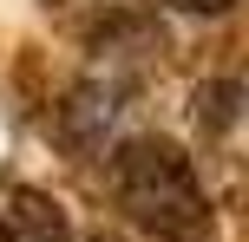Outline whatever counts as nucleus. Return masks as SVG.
<instances>
[{"mask_svg":"<svg viewBox=\"0 0 249 242\" xmlns=\"http://www.w3.org/2000/svg\"><path fill=\"white\" fill-rule=\"evenodd\" d=\"M112 196L158 242H203L210 236V196H203L184 144H171V138H124L112 151Z\"/></svg>","mask_w":249,"mask_h":242,"instance_id":"1","label":"nucleus"},{"mask_svg":"<svg viewBox=\"0 0 249 242\" xmlns=\"http://www.w3.org/2000/svg\"><path fill=\"white\" fill-rule=\"evenodd\" d=\"M0 223L13 229V242H72V223L53 196L39 190H7L0 196Z\"/></svg>","mask_w":249,"mask_h":242,"instance_id":"2","label":"nucleus"},{"mask_svg":"<svg viewBox=\"0 0 249 242\" xmlns=\"http://www.w3.org/2000/svg\"><path fill=\"white\" fill-rule=\"evenodd\" d=\"M164 7H177V13H223V7H236V0H164Z\"/></svg>","mask_w":249,"mask_h":242,"instance_id":"3","label":"nucleus"},{"mask_svg":"<svg viewBox=\"0 0 249 242\" xmlns=\"http://www.w3.org/2000/svg\"><path fill=\"white\" fill-rule=\"evenodd\" d=\"M0 242H13V229H7V223H0Z\"/></svg>","mask_w":249,"mask_h":242,"instance_id":"4","label":"nucleus"}]
</instances>
